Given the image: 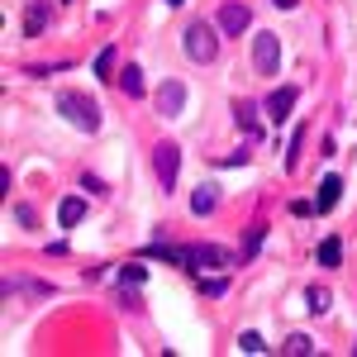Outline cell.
Instances as JSON below:
<instances>
[{
	"label": "cell",
	"instance_id": "cb8c5ba5",
	"mask_svg": "<svg viewBox=\"0 0 357 357\" xmlns=\"http://www.w3.org/2000/svg\"><path fill=\"white\" fill-rule=\"evenodd\" d=\"M248 158H252V153H243V148H238V153H224L220 162H224V167H243V162H248Z\"/></svg>",
	"mask_w": 357,
	"mask_h": 357
},
{
	"label": "cell",
	"instance_id": "277c9868",
	"mask_svg": "<svg viewBox=\"0 0 357 357\" xmlns=\"http://www.w3.org/2000/svg\"><path fill=\"white\" fill-rule=\"evenodd\" d=\"M252 67H257L262 77H276V72H281V38H276V33H257V38H252Z\"/></svg>",
	"mask_w": 357,
	"mask_h": 357
},
{
	"label": "cell",
	"instance_id": "ffe728a7",
	"mask_svg": "<svg viewBox=\"0 0 357 357\" xmlns=\"http://www.w3.org/2000/svg\"><path fill=\"white\" fill-rule=\"evenodd\" d=\"M200 291H205V296H224V291H229V281H224V276H210V281L200 276Z\"/></svg>",
	"mask_w": 357,
	"mask_h": 357
},
{
	"label": "cell",
	"instance_id": "7402d4cb",
	"mask_svg": "<svg viewBox=\"0 0 357 357\" xmlns=\"http://www.w3.org/2000/svg\"><path fill=\"white\" fill-rule=\"evenodd\" d=\"M238 348H243V353H267V343H262L257 333H243V338H238Z\"/></svg>",
	"mask_w": 357,
	"mask_h": 357
},
{
	"label": "cell",
	"instance_id": "d6986e66",
	"mask_svg": "<svg viewBox=\"0 0 357 357\" xmlns=\"http://www.w3.org/2000/svg\"><path fill=\"white\" fill-rule=\"evenodd\" d=\"M143 267H138V262H129V267H119V281H124V286H138V281H143Z\"/></svg>",
	"mask_w": 357,
	"mask_h": 357
},
{
	"label": "cell",
	"instance_id": "8992f818",
	"mask_svg": "<svg viewBox=\"0 0 357 357\" xmlns=\"http://www.w3.org/2000/svg\"><path fill=\"white\" fill-rule=\"evenodd\" d=\"M248 24H252V15H248V5H238V0H229V5L220 10V29L229 33V38H238Z\"/></svg>",
	"mask_w": 357,
	"mask_h": 357
},
{
	"label": "cell",
	"instance_id": "7a4b0ae2",
	"mask_svg": "<svg viewBox=\"0 0 357 357\" xmlns=\"http://www.w3.org/2000/svg\"><path fill=\"white\" fill-rule=\"evenodd\" d=\"M215 53H220L215 29L205 24V20H195V24L186 29V57H191V62H215Z\"/></svg>",
	"mask_w": 357,
	"mask_h": 357
},
{
	"label": "cell",
	"instance_id": "7c38bea8",
	"mask_svg": "<svg viewBox=\"0 0 357 357\" xmlns=\"http://www.w3.org/2000/svg\"><path fill=\"white\" fill-rule=\"evenodd\" d=\"M82 215H86V200H82V195H67V200L57 205V224H62V229H72Z\"/></svg>",
	"mask_w": 357,
	"mask_h": 357
},
{
	"label": "cell",
	"instance_id": "3957f363",
	"mask_svg": "<svg viewBox=\"0 0 357 357\" xmlns=\"http://www.w3.org/2000/svg\"><path fill=\"white\" fill-rule=\"evenodd\" d=\"M181 267H191V272H205V267H234V257L215 243H191L181 248Z\"/></svg>",
	"mask_w": 357,
	"mask_h": 357
},
{
	"label": "cell",
	"instance_id": "4fadbf2b",
	"mask_svg": "<svg viewBox=\"0 0 357 357\" xmlns=\"http://www.w3.org/2000/svg\"><path fill=\"white\" fill-rule=\"evenodd\" d=\"M114 82H119V91H124L129 100H138V96H143V72H138L134 62H129V67H124V72H119Z\"/></svg>",
	"mask_w": 357,
	"mask_h": 357
},
{
	"label": "cell",
	"instance_id": "9c48e42d",
	"mask_svg": "<svg viewBox=\"0 0 357 357\" xmlns=\"http://www.w3.org/2000/svg\"><path fill=\"white\" fill-rule=\"evenodd\" d=\"M291 110H296V86H276L272 96H267V114H272L276 124H281V119H286Z\"/></svg>",
	"mask_w": 357,
	"mask_h": 357
},
{
	"label": "cell",
	"instance_id": "ba28073f",
	"mask_svg": "<svg viewBox=\"0 0 357 357\" xmlns=\"http://www.w3.org/2000/svg\"><path fill=\"white\" fill-rule=\"evenodd\" d=\"M48 15H53V5H48V0H29V10H24V38H38L43 24H48Z\"/></svg>",
	"mask_w": 357,
	"mask_h": 357
},
{
	"label": "cell",
	"instance_id": "30bf717a",
	"mask_svg": "<svg viewBox=\"0 0 357 357\" xmlns=\"http://www.w3.org/2000/svg\"><path fill=\"white\" fill-rule=\"evenodd\" d=\"M338 195H343V181H338V176H324V181H319V191H314V210H319V215H329L333 205H338Z\"/></svg>",
	"mask_w": 357,
	"mask_h": 357
},
{
	"label": "cell",
	"instance_id": "5b68a950",
	"mask_svg": "<svg viewBox=\"0 0 357 357\" xmlns=\"http://www.w3.org/2000/svg\"><path fill=\"white\" fill-rule=\"evenodd\" d=\"M176 167H181V148L176 143H158L153 148V172H158V181H162L167 191L176 186Z\"/></svg>",
	"mask_w": 357,
	"mask_h": 357
},
{
	"label": "cell",
	"instance_id": "9a60e30c",
	"mask_svg": "<svg viewBox=\"0 0 357 357\" xmlns=\"http://www.w3.org/2000/svg\"><path fill=\"white\" fill-rule=\"evenodd\" d=\"M319 262H324V267H338V262H343V243H338L333 234L319 243Z\"/></svg>",
	"mask_w": 357,
	"mask_h": 357
},
{
	"label": "cell",
	"instance_id": "5bb4252c",
	"mask_svg": "<svg viewBox=\"0 0 357 357\" xmlns=\"http://www.w3.org/2000/svg\"><path fill=\"white\" fill-rule=\"evenodd\" d=\"M234 119H238V129H243L248 138L257 134V105H252V100H238V105H234Z\"/></svg>",
	"mask_w": 357,
	"mask_h": 357
},
{
	"label": "cell",
	"instance_id": "4316f807",
	"mask_svg": "<svg viewBox=\"0 0 357 357\" xmlns=\"http://www.w3.org/2000/svg\"><path fill=\"white\" fill-rule=\"evenodd\" d=\"M353 353H357V348H353Z\"/></svg>",
	"mask_w": 357,
	"mask_h": 357
},
{
	"label": "cell",
	"instance_id": "8fae6325",
	"mask_svg": "<svg viewBox=\"0 0 357 357\" xmlns=\"http://www.w3.org/2000/svg\"><path fill=\"white\" fill-rule=\"evenodd\" d=\"M215 205H220V186L205 181V186L191 195V215H215Z\"/></svg>",
	"mask_w": 357,
	"mask_h": 357
},
{
	"label": "cell",
	"instance_id": "52a82bcc",
	"mask_svg": "<svg viewBox=\"0 0 357 357\" xmlns=\"http://www.w3.org/2000/svg\"><path fill=\"white\" fill-rule=\"evenodd\" d=\"M181 105H186V86H181V82H162V91H158V114L176 119Z\"/></svg>",
	"mask_w": 357,
	"mask_h": 357
},
{
	"label": "cell",
	"instance_id": "44dd1931",
	"mask_svg": "<svg viewBox=\"0 0 357 357\" xmlns=\"http://www.w3.org/2000/svg\"><path fill=\"white\" fill-rule=\"evenodd\" d=\"M262 234H267L262 224H252V229H248V243H243V252H248V257H252V252L262 248Z\"/></svg>",
	"mask_w": 357,
	"mask_h": 357
},
{
	"label": "cell",
	"instance_id": "484cf974",
	"mask_svg": "<svg viewBox=\"0 0 357 357\" xmlns=\"http://www.w3.org/2000/svg\"><path fill=\"white\" fill-rule=\"evenodd\" d=\"M167 5H186V0H167Z\"/></svg>",
	"mask_w": 357,
	"mask_h": 357
},
{
	"label": "cell",
	"instance_id": "d4e9b609",
	"mask_svg": "<svg viewBox=\"0 0 357 357\" xmlns=\"http://www.w3.org/2000/svg\"><path fill=\"white\" fill-rule=\"evenodd\" d=\"M276 10H296V5H301V0H272Z\"/></svg>",
	"mask_w": 357,
	"mask_h": 357
},
{
	"label": "cell",
	"instance_id": "2e32d148",
	"mask_svg": "<svg viewBox=\"0 0 357 357\" xmlns=\"http://www.w3.org/2000/svg\"><path fill=\"white\" fill-rule=\"evenodd\" d=\"M329 291H319V286H310V291H305V310H310V314H324V310H329Z\"/></svg>",
	"mask_w": 357,
	"mask_h": 357
},
{
	"label": "cell",
	"instance_id": "6da1fadb",
	"mask_svg": "<svg viewBox=\"0 0 357 357\" xmlns=\"http://www.w3.org/2000/svg\"><path fill=\"white\" fill-rule=\"evenodd\" d=\"M57 110L67 114L77 129H86V134H96V129H100V105H91V100L77 96V91H62V96H57Z\"/></svg>",
	"mask_w": 357,
	"mask_h": 357
},
{
	"label": "cell",
	"instance_id": "ac0fdd59",
	"mask_svg": "<svg viewBox=\"0 0 357 357\" xmlns=\"http://www.w3.org/2000/svg\"><path fill=\"white\" fill-rule=\"evenodd\" d=\"M114 57H119L114 48H100V57H96V77H110V72H114Z\"/></svg>",
	"mask_w": 357,
	"mask_h": 357
},
{
	"label": "cell",
	"instance_id": "e0dca14e",
	"mask_svg": "<svg viewBox=\"0 0 357 357\" xmlns=\"http://www.w3.org/2000/svg\"><path fill=\"white\" fill-rule=\"evenodd\" d=\"M286 353H291V357H305V353H314V343H310L305 333H291V338H286Z\"/></svg>",
	"mask_w": 357,
	"mask_h": 357
},
{
	"label": "cell",
	"instance_id": "603a6c76",
	"mask_svg": "<svg viewBox=\"0 0 357 357\" xmlns=\"http://www.w3.org/2000/svg\"><path fill=\"white\" fill-rule=\"evenodd\" d=\"M82 191H91V195H105V181H100V176H82Z\"/></svg>",
	"mask_w": 357,
	"mask_h": 357
}]
</instances>
